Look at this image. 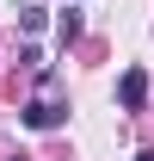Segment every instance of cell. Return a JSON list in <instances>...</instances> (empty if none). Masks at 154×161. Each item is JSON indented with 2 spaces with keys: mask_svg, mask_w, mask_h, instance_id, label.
Returning <instances> with one entry per match:
<instances>
[{
  "mask_svg": "<svg viewBox=\"0 0 154 161\" xmlns=\"http://www.w3.org/2000/svg\"><path fill=\"white\" fill-rule=\"evenodd\" d=\"M117 105H123V112H142V105H148V68H123V80H117Z\"/></svg>",
  "mask_w": 154,
  "mask_h": 161,
  "instance_id": "cell-1",
  "label": "cell"
},
{
  "mask_svg": "<svg viewBox=\"0 0 154 161\" xmlns=\"http://www.w3.org/2000/svg\"><path fill=\"white\" fill-rule=\"evenodd\" d=\"M25 124H31V130H56V124H62V112H56L49 99H31V105H25Z\"/></svg>",
  "mask_w": 154,
  "mask_h": 161,
  "instance_id": "cell-2",
  "label": "cell"
},
{
  "mask_svg": "<svg viewBox=\"0 0 154 161\" xmlns=\"http://www.w3.org/2000/svg\"><path fill=\"white\" fill-rule=\"evenodd\" d=\"M74 37H80V13L68 6V13H62V43H74Z\"/></svg>",
  "mask_w": 154,
  "mask_h": 161,
  "instance_id": "cell-3",
  "label": "cell"
},
{
  "mask_svg": "<svg viewBox=\"0 0 154 161\" xmlns=\"http://www.w3.org/2000/svg\"><path fill=\"white\" fill-rule=\"evenodd\" d=\"M136 161H154V149H142V155H136Z\"/></svg>",
  "mask_w": 154,
  "mask_h": 161,
  "instance_id": "cell-4",
  "label": "cell"
}]
</instances>
